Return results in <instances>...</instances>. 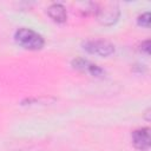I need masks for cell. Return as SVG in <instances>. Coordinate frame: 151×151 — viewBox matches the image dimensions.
<instances>
[{
  "mask_svg": "<svg viewBox=\"0 0 151 151\" xmlns=\"http://www.w3.org/2000/svg\"><path fill=\"white\" fill-rule=\"evenodd\" d=\"M14 38H15V41L21 47L26 50H31V51L40 50L45 45L44 38L38 32L31 28H26V27H21L17 29V32L14 33Z\"/></svg>",
  "mask_w": 151,
  "mask_h": 151,
  "instance_id": "cell-1",
  "label": "cell"
},
{
  "mask_svg": "<svg viewBox=\"0 0 151 151\" xmlns=\"http://www.w3.org/2000/svg\"><path fill=\"white\" fill-rule=\"evenodd\" d=\"M83 48L94 55L99 57H109L114 53V46L107 41V40H101V39H90L83 42Z\"/></svg>",
  "mask_w": 151,
  "mask_h": 151,
  "instance_id": "cell-2",
  "label": "cell"
},
{
  "mask_svg": "<svg viewBox=\"0 0 151 151\" xmlns=\"http://www.w3.org/2000/svg\"><path fill=\"white\" fill-rule=\"evenodd\" d=\"M119 14H120V11L117 4H107L106 6H104V8L99 7L97 18L101 25L111 26L118 20Z\"/></svg>",
  "mask_w": 151,
  "mask_h": 151,
  "instance_id": "cell-3",
  "label": "cell"
},
{
  "mask_svg": "<svg viewBox=\"0 0 151 151\" xmlns=\"http://www.w3.org/2000/svg\"><path fill=\"white\" fill-rule=\"evenodd\" d=\"M72 66L78 70V71H81L84 73H87L92 77H101L104 76L105 71L98 66L97 64H93L91 63L90 60L87 59H84V58H76L72 60Z\"/></svg>",
  "mask_w": 151,
  "mask_h": 151,
  "instance_id": "cell-4",
  "label": "cell"
},
{
  "mask_svg": "<svg viewBox=\"0 0 151 151\" xmlns=\"http://www.w3.org/2000/svg\"><path fill=\"white\" fill-rule=\"evenodd\" d=\"M131 138H132V144L137 150L147 151L151 146V137H150L149 127H142L134 130L131 134Z\"/></svg>",
  "mask_w": 151,
  "mask_h": 151,
  "instance_id": "cell-5",
  "label": "cell"
},
{
  "mask_svg": "<svg viewBox=\"0 0 151 151\" xmlns=\"http://www.w3.org/2000/svg\"><path fill=\"white\" fill-rule=\"evenodd\" d=\"M47 14L48 17L58 24H63L66 21L67 19V12L66 8L61 5V4H52L48 8H47Z\"/></svg>",
  "mask_w": 151,
  "mask_h": 151,
  "instance_id": "cell-6",
  "label": "cell"
},
{
  "mask_svg": "<svg viewBox=\"0 0 151 151\" xmlns=\"http://www.w3.org/2000/svg\"><path fill=\"white\" fill-rule=\"evenodd\" d=\"M137 24L142 27H145V28H149L150 27V13L149 12H145L143 14H140L137 19Z\"/></svg>",
  "mask_w": 151,
  "mask_h": 151,
  "instance_id": "cell-7",
  "label": "cell"
},
{
  "mask_svg": "<svg viewBox=\"0 0 151 151\" xmlns=\"http://www.w3.org/2000/svg\"><path fill=\"white\" fill-rule=\"evenodd\" d=\"M150 47H151L150 40H145V41H143L142 45H140V51H142V52H145L146 54H150Z\"/></svg>",
  "mask_w": 151,
  "mask_h": 151,
  "instance_id": "cell-8",
  "label": "cell"
}]
</instances>
